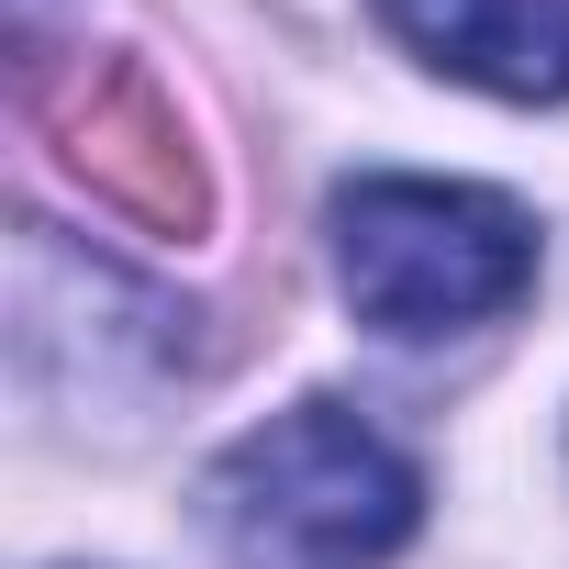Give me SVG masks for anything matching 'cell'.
<instances>
[{
	"label": "cell",
	"instance_id": "1",
	"mask_svg": "<svg viewBox=\"0 0 569 569\" xmlns=\"http://www.w3.org/2000/svg\"><path fill=\"white\" fill-rule=\"evenodd\" d=\"M201 525L234 569H380L425 525V480L358 402H291L201 469Z\"/></svg>",
	"mask_w": 569,
	"mask_h": 569
},
{
	"label": "cell",
	"instance_id": "2",
	"mask_svg": "<svg viewBox=\"0 0 569 569\" xmlns=\"http://www.w3.org/2000/svg\"><path fill=\"white\" fill-rule=\"evenodd\" d=\"M336 291L380 336H469L536 291V223L469 179H347Z\"/></svg>",
	"mask_w": 569,
	"mask_h": 569
},
{
	"label": "cell",
	"instance_id": "3",
	"mask_svg": "<svg viewBox=\"0 0 569 569\" xmlns=\"http://www.w3.org/2000/svg\"><path fill=\"white\" fill-rule=\"evenodd\" d=\"M23 112H34V134L90 179V201H112L123 223L179 234V246L212 223L201 157H190L168 90H157L134 57H68V68L34 57V68H23Z\"/></svg>",
	"mask_w": 569,
	"mask_h": 569
},
{
	"label": "cell",
	"instance_id": "4",
	"mask_svg": "<svg viewBox=\"0 0 569 569\" xmlns=\"http://www.w3.org/2000/svg\"><path fill=\"white\" fill-rule=\"evenodd\" d=\"M391 46L491 101H569V0H380Z\"/></svg>",
	"mask_w": 569,
	"mask_h": 569
}]
</instances>
